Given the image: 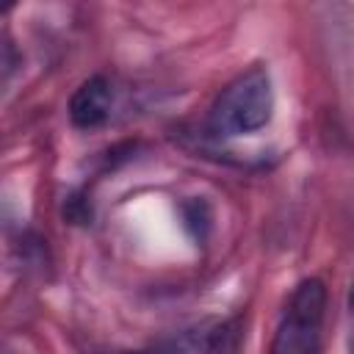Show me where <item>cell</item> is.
Wrapping results in <instances>:
<instances>
[{
  "instance_id": "1",
  "label": "cell",
  "mask_w": 354,
  "mask_h": 354,
  "mask_svg": "<svg viewBox=\"0 0 354 354\" xmlns=\"http://www.w3.org/2000/svg\"><path fill=\"white\" fill-rule=\"evenodd\" d=\"M274 111L271 77L263 66H254L230 80L216 97L207 127L216 136H246L268 124Z\"/></svg>"
},
{
  "instance_id": "2",
  "label": "cell",
  "mask_w": 354,
  "mask_h": 354,
  "mask_svg": "<svg viewBox=\"0 0 354 354\" xmlns=\"http://www.w3.org/2000/svg\"><path fill=\"white\" fill-rule=\"evenodd\" d=\"M326 318V288L321 279H304L290 293L268 354H318Z\"/></svg>"
},
{
  "instance_id": "3",
  "label": "cell",
  "mask_w": 354,
  "mask_h": 354,
  "mask_svg": "<svg viewBox=\"0 0 354 354\" xmlns=\"http://www.w3.org/2000/svg\"><path fill=\"white\" fill-rule=\"evenodd\" d=\"M238 321H202L147 348L149 354H235Z\"/></svg>"
},
{
  "instance_id": "4",
  "label": "cell",
  "mask_w": 354,
  "mask_h": 354,
  "mask_svg": "<svg viewBox=\"0 0 354 354\" xmlns=\"http://www.w3.org/2000/svg\"><path fill=\"white\" fill-rule=\"evenodd\" d=\"M111 116V86L105 77H88L69 100V119L80 130H94Z\"/></svg>"
},
{
  "instance_id": "5",
  "label": "cell",
  "mask_w": 354,
  "mask_h": 354,
  "mask_svg": "<svg viewBox=\"0 0 354 354\" xmlns=\"http://www.w3.org/2000/svg\"><path fill=\"white\" fill-rule=\"evenodd\" d=\"M133 354H149V351H133Z\"/></svg>"
}]
</instances>
